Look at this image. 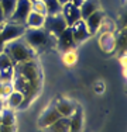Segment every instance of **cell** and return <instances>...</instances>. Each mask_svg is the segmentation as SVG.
I'll return each instance as SVG.
<instances>
[{"label":"cell","instance_id":"1","mask_svg":"<svg viewBox=\"0 0 127 132\" xmlns=\"http://www.w3.org/2000/svg\"><path fill=\"white\" fill-rule=\"evenodd\" d=\"M4 52L10 56L14 65H20L27 61H31V59H36V51L25 42L23 37L6 44Z\"/></svg>","mask_w":127,"mask_h":132},{"label":"cell","instance_id":"2","mask_svg":"<svg viewBox=\"0 0 127 132\" xmlns=\"http://www.w3.org/2000/svg\"><path fill=\"white\" fill-rule=\"evenodd\" d=\"M24 41L34 49V51H40V49L45 48L51 42V34L45 28H25L23 34Z\"/></svg>","mask_w":127,"mask_h":132},{"label":"cell","instance_id":"3","mask_svg":"<svg viewBox=\"0 0 127 132\" xmlns=\"http://www.w3.org/2000/svg\"><path fill=\"white\" fill-rule=\"evenodd\" d=\"M24 31H25V27L23 24H17V23L10 21V20H6L4 23L0 26V35H2L4 44L10 42L13 39L21 38Z\"/></svg>","mask_w":127,"mask_h":132},{"label":"cell","instance_id":"4","mask_svg":"<svg viewBox=\"0 0 127 132\" xmlns=\"http://www.w3.org/2000/svg\"><path fill=\"white\" fill-rule=\"evenodd\" d=\"M30 11H31V0H17L16 9H14V11H13L11 17L9 18V20L24 26V23H25V20H27Z\"/></svg>","mask_w":127,"mask_h":132},{"label":"cell","instance_id":"5","mask_svg":"<svg viewBox=\"0 0 127 132\" xmlns=\"http://www.w3.org/2000/svg\"><path fill=\"white\" fill-rule=\"evenodd\" d=\"M16 65L4 51L0 52V81H11Z\"/></svg>","mask_w":127,"mask_h":132},{"label":"cell","instance_id":"6","mask_svg":"<svg viewBox=\"0 0 127 132\" xmlns=\"http://www.w3.org/2000/svg\"><path fill=\"white\" fill-rule=\"evenodd\" d=\"M66 27H68V24L65 23V20H64V17L61 14H58V15H47L44 28L48 31L51 35L57 37L59 32H62Z\"/></svg>","mask_w":127,"mask_h":132},{"label":"cell","instance_id":"7","mask_svg":"<svg viewBox=\"0 0 127 132\" xmlns=\"http://www.w3.org/2000/svg\"><path fill=\"white\" fill-rule=\"evenodd\" d=\"M61 15L64 17L65 23L69 26H72L76 21L82 20L81 18V11H79V6L75 4L74 2H68L65 4H62V10H61Z\"/></svg>","mask_w":127,"mask_h":132},{"label":"cell","instance_id":"8","mask_svg":"<svg viewBox=\"0 0 127 132\" xmlns=\"http://www.w3.org/2000/svg\"><path fill=\"white\" fill-rule=\"evenodd\" d=\"M97 44H99L100 49L106 53H112L116 51V34L110 32V31H103V32H97Z\"/></svg>","mask_w":127,"mask_h":132},{"label":"cell","instance_id":"9","mask_svg":"<svg viewBox=\"0 0 127 132\" xmlns=\"http://www.w3.org/2000/svg\"><path fill=\"white\" fill-rule=\"evenodd\" d=\"M69 28H71L72 37H74V41H75L76 45H78V44L85 42L86 39H89V38L92 37L83 20L76 21V23H74L72 26H69Z\"/></svg>","mask_w":127,"mask_h":132},{"label":"cell","instance_id":"10","mask_svg":"<svg viewBox=\"0 0 127 132\" xmlns=\"http://www.w3.org/2000/svg\"><path fill=\"white\" fill-rule=\"evenodd\" d=\"M59 118H61V114L57 111L55 105H50L48 108L41 114L40 119H38V127L44 129V128L50 127L51 124H54V122H55L57 119H59Z\"/></svg>","mask_w":127,"mask_h":132},{"label":"cell","instance_id":"11","mask_svg":"<svg viewBox=\"0 0 127 132\" xmlns=\"http://www.w3.org/2000/svg\"><path fill=\"white\" fill-rule=\"evenodd\" d=\"M57 39V45L62 49V51H66V49H74L76 46L75 41H74V37H72V32H71V28L66 27L62 32H59L58 35L55 37Z\"/></svg>","mask_w":127,"mask_h":132},{"label":"cell","instance_id":"12","mask_svg":"<svg viewBox=\"0 0 127 132\" xmlns=\"http://www.w3.org/2000/svg\"><path fill=\"white\" fill-rule=\"evenodd\" d=\"M103 18H104V14H103V11L100 10H96L95 13H92L90 15H89L88 18H85V24H86V27H88V30H89V32H90V35H95V34H97V31H99V28H100V24H102V21H103Z\"/></svg>","mask_w":127,"mask_h":132},{"label":"cell","instance_id":"13","mask_svg":"<svg viewBox=\"0 0 127 132\" xmlns=\"http://www.w3.org/2000/svg\"><path fill=\"white\" fill-rule=\"evenodd\" d=\"M68 119H69L68 132H82V128H83V114H82L81 107L76 105L75 111L72 112V115Z\"/></svg>","mask_w":127,"mask_h":132},{"label":"cell","instance_id":"14","mask_svg":"<svg viewBox=\"0 0 127 132\" xmlns=\"http://www.w3.org/2000/svg\"><path fill=\"white\" fill-rule=\"evenodd\" d=\"M0 115H2L0 132H14V112H13V110L4 107Z\"/></svg>","mask_w":127,"mask_h":132},{"label":"cell","instance_id":"15","mask_svg":"<svg viewBox=\"0 0 127 132\" xmlns=\"http://www.w3.org/2000/svg\"><path fill=\"white\" fill-rule=\"evenodd\" d=\"M54 105H55L57 111L61 114V117H65V118L71 117L72 112H74L75 108H76V103L72 101V100H69V98H59Z\"/></svg>","mask_w":127,"mask_h":132},{"label":"cell","instance_id":"16","mask_svg":"<svg viewBox=\"0 0 127 132\" xmlns=\"http://www.w3.org/2000/svg\"><path fill=\"white\" fill-rule=\"evenodd\" d=\"M99 0H82L79 4V11H81V18L85 20L88 18L92 13H95L96 10H99Z\"/></svg>","mask_w":127,"mask_h":132},{"label":"cell","instance_id":"17","mask_svg":"<svg viewBox=\"0 0 127 132\" xmlns=\"http://www.w3.org/2000/svg\"><path fill=\"white\" fill-rule=\"evenodd\" d=\"M4 101L7 103L6 105L10 110L21 108V107H23V103H24V96L20 92H17V90H13V92L4 98Z\"/></svg>","mask_w":127,"mask_h":132},{"label":"cell","instance_id":"18","mask_svg":"<svg viewBox=\"0 0 127 132\" xmlns=\"http://www.w3.org/2000/svg\"><path fill=\"white\" fill-rule=\"evenodd\" d=\"M45 18L47 17L43 14H38L36 11H30L24 26L25 28H43L44 24H45Z\"/></svg>","mask_w":127,"mask_h":132},{"label":"cell","instance_id":"19","mask_svg":"<svg viewBox=\"0 0 127 132\" xmlns=\"http://www.w3.org/2000/svg\"><path fill=\"white\" fill-rule=\"evenodd\" d=\"M68 128H69V119L65 117H61L54 124H51L50 127L44 128V131L45 132H68Z\"/></svg>","mask_w":127,"mask_h":132},{"label":"cell","instance_id":"20","mask_svg":"<svg viewBox=\"0 0 127 132\" xmlns=\"http://www.w3.org/2000/svg\"><path fill=\"white\" fill-rule=\"evenodd\" d=\"M45 4V10H47V15H58L61 14L62 10V4L58 0H43Z\"/></svg>","mask_w":127,"mask_h":132},{"label":"cell","instance_id":"21","mask_svg":"<svg viewBox=\"0 0 127 132\" xmlns=\"http://www.w3.org/2000/svg\"><path fill=\"white\" fill-rule=\"evenodd\" d=\"M76 62H78V53H76L75 48L64 51V53H62V63L65 65L66 68H72V66H75Z\"/></svg>","mask_w":127,"mask_h":132},{"label":"cell","instance_id":"22","mask_svg":"<svg viewBox=\"0 0 127 132\" xmlns=\"http://www.w3.org/2000/svg\"><path fill=\"white\" fill-rule=\"evenodd\" d=\"M16 3H17V0H0V6H2V10L4 13L6 20H9L11 17L13 11L16 9Z\"/></svg>","mask_w":127,"mask_h":132},{"label":"cell","instance_id":"23","mask_svg":"<svg viewBox=\"0 0 127 132\" xmlns=\"http://www.w3.org/2000/svg\"><path fill=\"white\" fill-rule=\"evenodd\" d=\"M31 11H36L38 14H43L47 17V10H45V4L43 0H31Z\"/></svg>","mask_w":127,"mask_h":132},{"label":"cell","instance_id":"24","mask_svg":"<svg viewBox=\"0 0 127 132\" xmlns=\"http://www.w3.org/2000/svg\"><path fill=\"white\" fill-rule=\"evenodd\" d=\"M4 21H6V17H4V13H3V10H2V6H0V26H2Z\"/></svg>","mask_w":127,"mask_h":132},{"label":"cell","instance_id":"25","mask_svg":"<svg viewBox=\"0 0 127 132\" xmlns=\"http://www.w3.org/2000/svg\"><path fill=\"white\" fill-rule=\"evenodd\" d=\"M4 107H6V101H4V98H2V97H0V112L4 110Z\"/></svg>","mask_w":127,"mask_h":132},{"label":"cell","instance_id":"26","mask_svg":"<svg viewBox=\"0 0 127 132\" xmlns=\"http://www.w3.org/2000/svg\"><path fill=\"white\" fill-rule=\"evenodd\" d=\"M4 41H3V38H2V35H0V52H3L4 51Z\"/></svg>","mask_w":127,"mask_h":132},{"label":"cell","instance_id":"27","mask_svg":"<svg viewBox=\"0 0 127 132\" xmlns=\"http://www.w3.org/2000/svg\"><path fill=\"white\" fill-rule=\"evenodd\" d=\"M61 4H65V3H68V2H71V0H58Z\"/></svg>","mask_w":127,"mask_h":132},{"label":"cell","instance_id":"28","mask_svg":"<svg viewBox=\"0 0 127 132\" xmlns=\"http://www.w3.org/2000/svg\"><path fill=\"white\" fill-rule=\"evenodd\" d=\"M2 87H3V81H0V97H2Z\"/></svg>","mask_w":127,"mask_h":132},{"label":"cell","instance_id":"29","mask_svg":"<svg viewBox=\"0 0 127 132\" xmlns=\"http://www.w3.org/2000/svg\"><path fill=\"white\" fill-rule=\"evenodd\" d=\"M0 124H2V115H0Z\"/></svg>","mask_w":127,"mask_h":132}]
</instances>
